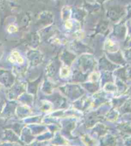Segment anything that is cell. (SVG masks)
Here are the masks:
<instances>
[{
	"mask_svg": "<svg viewBox=\"0 0 131 146\" xmlns=\"http://www.w3.org/2000/svg\"><path fill=\"white\" fill-rule=\"evenodd\" d=\"M65 26L66 28H68V29H70V28H72V23L70 21H67L65 23Z\"/></svg>",
	"mask_w": 131,
	"mask_h": 146,
	"instance_id": "3",
	"label": "cell"
},
{
	"mask_svg": "<svg viewBox=\"0 0 131 146\" xmlns=\"http://www.w3.org/2000/svg\"><path fill=\"white\" fill-rule=\"evenodd\" d=\"M10 60L12 62H17L19 64H22L23 62V59L21 58V57L19 54L17 52H14V53L11 54V56H10Z\"/></svg>",
	"mask_w": 131,
	"mask_h": 146,
	"instance_id": "1",
	"label": "cell"
},
{
	"mask_svg": "<svg viewBox=\"0 0 131 146\" xmlns=\"http://www.w3.org/2000/svg\"><path fill=\"white\" fill-rule=\"evenodd\" d=\"M17 31V28L16 27H15L14 25H10V27L8 28V32L10 33H13V32H15Z\"/></svg>",
	"mask_w": 131,
	"mask_h": 146,
	"instance_id": "2",
	"label": "cell"
}]
</instances>
